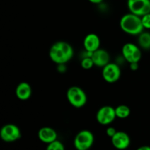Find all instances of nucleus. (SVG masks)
Segmentation results:
<instances>
[{
	"label": "nucleus",
	"instance_id": "f257e3e1",
	"mask_svg": "<svg viewBox=\"0 0 150 150\" xmlns=\"http://www.w3.org/2000/svg\"><path fill=\"white\" fill-rule=\"evenodd\" d=\"M73 48L64 41H58L53 44L49 50V57L57 64H66L73 57Z\"/></svg>",
	"mask_w": 150,
	"mask_h": 150
},
{
	"label": "nucleus",
	"instance_id": "f03ea898",
	"mask_svg": "<svg viewBox=\"0 0 150 150\" xmlns=\"http://www.w3.org/2000/svg\"><path fill=\"white\" fill-rule=\"evenodd\" d=\"M120 26L122 30L130 35H139L144 32L142 17L130 13L121 18Z\"/></svg>",
	"mask_w": 150,
	"mask_h": 150
},
{
	"label": "nucleus",
	"instance_id": "7ed1b4c3",
	"mask_svg": "<svg viewBox=\"0 0 150 150\" xmlns=\"http://www.w3.org/2000/svg\"><path fill=\"white\" fill-rule=\"evenodd\" d=\"M67 99L72 106L80 108L87 102V96L84 91L77 86H70L67 91Z\"/></svg>",
	"mask_w": 150,
	"mask_h": 150
},
{
	"label": "nucleus",
	"instance_id": "20e7f679",
	"mask_svg": "<svg viewBox=\"0 0 150 150\" xmlns=\"http://www.w3.org/2000/svg\"><path fill=\"white\" fill-rule=\"evenodd\" d=\"M95 142L93 133L88 130L79 132L74 139V146L77 150L90 149Z\"/></svg>",
	"mask_w": 150,
	"mask_h": 150
},
{
	"label": "nucleus",
	"instance_id": "39448f33",
	"mask_svg": "<svg viewBox=\"0 0 150 150\" xmlns=\"http://www.w3.org/2000/svg\"><path fill=\"white\" fill-rule=\"evenodd\" d=\"M122 54L128 63L139 62L142 57L140 47L132 42H127L123 45Z\"/></svg>",
	"mask_w": 150,
	"mask_h": 150
},
{
	"label": "nucleus",
	"instance_id": "423d86ee",
	"mask_svg": "<svg viewBox=\"0 0 150 150\" xmlns=\"http://www.w3.org/2000/svg\"><path fill=\"white\" fill-rule=\"evenodd\" d=\"M21 133L19 127L14 124H6L0 130V137L4 142L11 143L21 138Z\"/></svg>",
	"mask_w": 150,
	"mask_h": 150
},
{
	"label": "nucleus",
	"instance_id": "0eeeda50",
	"mask_svg": "<svg viewBox=\"0 0 150 150\" xmlns=\"http://www.w3.org/2000/svg\"><path fill=\"white\" fill-rule=\"evenodd\" d=\"M102 76L105 82L114 83L118 81L121 76V69L116 63L109 62L103 67Z\"/></svg>",
	"mask_w": 150,
	"mask_h": 150
},
{
	"label": "nucleus",
	"instance_id": "6e6552de",
	"mask_svg": "<svg viewBox=\"0 0 150 150\" xmlns=\"http://www.w3.org/2000/svg\"><path fill=\"white\" fill-rule=\"evenodd\" d=\"M117 118L115 108L111 105H104L99 108L96 114V120L102 125H108L111 124Z\"/></svg>",
	"mask_w": 150,
	"mask_h": 150
},
{
	"label": "nucleus",
	"instance_id": "1a4fd4ad",
	"mask_svg": "<svg viewBox=\"0 0 150 150\" xmlns=\"http://www.w3.org/2000/svg\"><path fill=\"white\" fill-rule=\"evenodd\" d=\"M130 13L142 16L150 13V0H127Z\"/></svg>",
	"mask_w": 150,
	"mask_h": 150
},
{
	"label": "nucleus",
	"instance_id": "9d476101",
	"mask_svg": "<svg viewBox=\"0 0 150 150\" xmlns=\"http://www.w3.org/2000/svg\"><path fill=\"white\" fill-rule=\"evenodd\" d=\"M111 143L116 149L125 150L130 146V138L127 133L123 131H117L111 138Z\"/></svg>",
	"mask_w": 150,
	"mask_h": 150
},
{
	"label": "nucleus",
	"instance_id": "9b49d317",
	"mask_svg": "<svg viewBox=\"0 0 150 150\" xmlns=\"http://www.w3.org/2000/svg\"><path fill=\"white\" fill-rule=\"evenodd\" d=\"M100 39L99 36L95 33L88 34L83 40V47L87 52L93 53L100 48Z\"/></svg>",
	"mask_w": 150,
	"mask_h": 150
},
{
	"label": "nucleus",
	"instance_id": "f8f14e48",
	"mask_svg": "<svg viewBox=\"0 0 150 150\" xmlns=\"http://www.w3.org/2000/svg\"><path fill=\"white\" fill-rule=\"evenodd\" d=\"M92 59L95 66L100 67H105L110 62V55L108 51L99 48L94 51L92 54Z\"/></svg>",
	"mask_w": 150,
	"mask_h": 150
},
{
	"label": "nucleus",
	"instance_id": "ddd939ff",
	"mask_svg": "<svg viewBox=\"0 0 150 150\" xmlns=\"http://www.w3.org/2000/svg\"><path fill=\"white\" fill-rule=\"evenodd\" d=\"M38 139L43 143L48 144L57 140V133L54 129L50 127H41L38 133Z\"/></svg>",
	"mask_w": 150,
	"mask_h": 150
},
{
	"label": "nucleus",
	"instance_id": "4468645a",
	"mask_svg": "<svg viewBox=\"0 0 150 150\" xmlns=\"http://www.w3.org/2000/svg\"><path fill=\"white\" fill-rule=\"evenodd\" d=\"M32 87L27 82H21L16 88V98L20 100H27L32 95Z\"/></svg>",
	"mask_w": 150,
	"mask_h": 150
},
{
	"label": "nucleus",
	"instance_id": "2eb2a0df",
	"mask_svg": "<svg viewBox=\"0 0 150 150\" xmlns=\"http://www.w3.org/2000/svg\"><path fill=\"white\" fill-rule=\"evenodd\" d=\"M138 43H139V46L143 49H150V32H142L139 35Z\"/></svg>",
	"mask_w": 150,
	"mask_h": 150
},
{
	"label": "nucleus",
	"instance_id": "dca6fc26",
	"mask_svg": "<svg viewBox=\"0 0 150 150\" xmlns=\"http://www.w3.org/2000/svg\"><path fill=\"white\" fill-rule=\"evenodd\" d=\"M116 116L119 119H126L130 115V108L126 105H120L115 108Z\"/></svg>",
	"mask_w": 150,
	"mask_h": 150
},
{
	"label": "nucleus",
	"instance_id": "f3484780",
	"mask_svg": "<svg viewBox=\"0 0 150 150\" xmlns=\"http://www.w3.org/2000/svg\"><path fill=\"white\" fill-rule=\"evenodd\" d=\"M81 65L82 68L84 69V70H90L95 65V64H94L92 57L86 56L82 59L81 62Z\"/></svg>",
	"mask_w": 150,
	"mask_h": 150
},
{
	"label": "nucleus",
	"instance_id": "a211bd4d",
	"mask_svg": "<svg viewBox=\"0 0 150 150\" xmlns=\"http://www.w3.org/2000/svg\"><path fill=\"white\" fill-rule=\"evenodd\" d=\"M46 150H65L64 144L60 141L56 140L48 144Z\"/></svg>",
	"mask_w": 150,
	"mask_h": 150
},
{
	"label": "nucleus",
	"instance_id": "6ab92c4d",
	"mask_svg": "<svg viewBox=\"0 0 150 150\" xmlns=\"http://www.w3.org/2000/svg\"><path fill=\"white\" fill-rule=\"evenodd\" d=\"M142 21L144 29H150V13L142 16Z\"/></svg>",
	"mask_w": 150,
	"mask_h": 150
},
{
	"label": "nucleus",
	"instance_id": "aec40b11",
	"mask_svg": "<svg viewBox=\"0 0 150 150\" xmlns=\"http://www.w3.org/2000/svg\"><path fill=\"white\" fill-rule=\"evenodd\" d=\"M117 130L113 127H109L106 129L107 136H108V137L111 138V139L114 136V135L116 134V133H117Z\"/></svg>",
	"mask_w": 150,
	"mask_h": 150
},
{
	"label": "nucleus",
	"instance_id": "412c9836",
	"mask_svg": "<svg viewBox=\"0 0 150 150\" xmlns=\"http://www.w3.org/2000/svg\"><path fill=\"white\" fill-rule=\"evenodd\" d=\"M130 68L133 71H136L139 69V62H133L130 63Z\"/></svg>",
	"mask_w": 150,
	"mask_h": 150
},
{
	"label": "nucleus",
	"instance_id": "4be33fe9",
	"mask_svg": "<svg viewBox=\"0 0 150 150\" xmlns=\"http://www.w3.org/2000/svg\"><path fill=\"white\" fill-rule=\"evenodd\" d=\"M136 150H150V146H142L138 148Z\"/></svg>",
	"mask_w": 150,
	"mask_h": 150
},
{
	"label": "nucleus",
	"instance_id": "5701e85b",
	"mask_svg": "<svg viewBox=\"0 0 150 150\" xmlns=\"http://www.w3.org/2000/svg\"><path fill=\"white\" fill-rule=\"evenodd\" d=\"M88 1H90L91 3H92V4H100V3L102 2L103 0H88Z\"/></svg>",
	"mask_w": 150,
	"mask_h": 150
},
{
	"label": "nucleus",
	"instance_id": "b1692460",
	"mask_svg": "<svg viewBox=\"0 0 150 150\" xmlns=\"http://www.w3.org/2000/svg\"><path fill=\"white\" fill-rule=\"evenodd\" d=\"M87 150H90V149H87Z\"/></svg>",
	"mask_w": 150,
	"mask_h": 150
}]
</instances>
